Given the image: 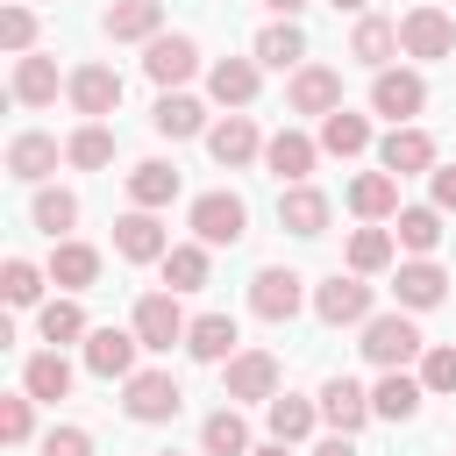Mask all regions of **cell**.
Segmentation results:
<instances>
[{"instance_id": "e0dca14e", "label": "cell", "mask_w": 456, "mask_h": 456, "mask_svg": "<svg viewBox=\"0 0 456 456\" xmlns=\"http://www.w3.org/2000/svg\"><path fill=\"white\" fill-rule=\"evenodd\" d=\"M100 28H107L114 43H157V36H164V0H114V7L100 14Z\"/></svg>"}, {"instance_id": "277c9868", "label": "cell", "mask_w": 456, "mask_h": 456, "mask_svg": "<svg viewBox=\"0 0 456 456\" xmlns=\"http://www.w3.org/2000/svg\"><path fill=\"white\" fill-rule=\"evenodd\" d=\"M128 328L142 335V349H171V342H185V335H192V321H185L178 292H142V299H135V321H128Z\"/></svg>"}, {"instance_id": "7a4b0ae2", "label": "cell", "mask_w": 456, "mask_h": 456, "mask_svg": "<svg viewBox=\"0 0 456 456\" xmlns=\"http://www.w3.org/2000/svg\"><path fill=\"white\" fill-rule=\"evenodd\" d=\"M121 406H128V420L157 428V420H171L185 406V392H178L171 370H135V378H121Z\"/></svg>"}, {"instance_id": "c3c4849f", "label": "cell", "mask_w": 456, "mask_h": 456, "mask_svg": "<svg viewBox=\"0 0 456 456\" xmlns=\"http://www.w3.org/2000/svg\"><path fill=\"white\" fill-rule=\"evenodd\" d=\"M435 207H442V214H456V164H449V171H435Z\"/></svg>"}, {"instance_id": "44dd1931", "label": "cell", "mask_w": 456, "mask_h": 456, "mask_svg": "<svg viewBox=\"0 0 456 456\" xmlns=\"http://www.w3.org/2000/svg\"><path fill=\"white\" fill-rule=\"evenodd\" d=\"M321 420H328L335 435H356V428L370 420V392H363L356 378H328V385H321Z\"/></svg>"}, {"instance_id": "60d3db41", "label": "cell", "mask_w": 456, "mask_h": 456, "mask_svg": "<svg viewBox=\"0 0 456 456\" xmlns=\"http://www.w3.org/2000/svg\"><path fill=\"white\" fill-rule=\"evenodd\" d=\"M64 164H78V171H100V164H114V135H107V121H86V128L64 142Z\"/></svg>"}, {"instance_id": "ab89813d", "label": "cell", "mask_w": 456, "mask_h": 456, "mask_svg": "<svg viewBox=\"0 0 456 456\" xmlns=\"http://www.w3.org/2000/svg\"><path fill=\"white\" fill-rule=\"evenodd\" d=\"M164 285H171V292H200V285H207V242H171Z\"/></svg>"}, {"instance_id": "d590c367", "label": "cell", "mask_w": 456, "mask_h": 456, "mask_svg": "<svg viewBox=\"0 0 456 456\" xmlns=\"http://www.w3.org/2000/svg\"><path fill=\"white\" fill-rule=\"evenodd\" d=\"M392 256H399L392 228H356V235H349V271H356V278H378V271H392Z\"/></svg>"}, {"instance_id": "d4e9b609", "label": "cell", "mask_w": 456, "mask_h": 456, "mask_svg": "<svg viewBox=\"0 0 456 456\" xmlns=\"http://www.w3.org/2000/svg\"><path fill=\"white\" fill-rule=\"evenodd\" d=\"M7 171H14L21 185H43V178L57 171V135H36V128L14 135V142H7Z\"/></svg>"}, {"instance_id": "e575fe53", "label": "cell", "mask_w": 456, "mask_h": 456, "mask_svg": "<svg viewBox=\"0 0 456 456\" xmlns=\"http://www.w3.org/2000/svg\"><path fill=\"white\" fill-rule=\"evenodd\" d=\"M392 242H399V249H413V256H428V249L442 242V207H399Z\"/></svg>"}, {"instance_id": "ba28073f", "label": "cell", "mask_w": 456, "mask_h": 456, "mask_svg": "<svg viewBox=\"0 0 456 456\" xmlns=\"http://www.w3.org/2000/svg\"><path fill=\"white\" fill-rule=\"evenodd\" d=\"M314 314H321L328 328H356V321H370V285H363L356 271H349V278L335 271V278L314 285Z\"/></svg>"}, {"instance_id": "7bdbcfd3", "label": "cell", "mask_w": 456, "mask_h": 456, "mask_svg": "<svg viewBox=\"0 0 456 456\" xmlns=\"http://www.w3.org/2000/svg\"><path fill=\"white\" fill-rule=\"evenodd\" d=\"M0 292H7V306H36V299H43V271H36L28 256H7V271H0Z\"/></svg>"}, {"instance_id": "d6a6232c", "label": "cell", "mask_w": 456, "mask_h": 456, "mask_svg": "<svg viewBox=\"0 0 456 456\" xmlns=\"http://www.w3.org/2000/svg\"><path fill=\"white\" fill-rule=\"evenodd\" d=\"M14 100H21V107H50V100H57V64L36 57V50L14 57Z\"/></svg>"}, {"instance_id": "5b68a950", "label": "cell", "mask_w": 456, "mask_h": 456, "mask_svg": "<svg viewBox=\"0 0 456 456\" xmlns=\"http://www.w3.org/2000/svg\"><path fill=\"white\" fill-rule=\"evenodd\" d=\"M399 50L420 57V64L449 57V50H456V14H442V7H413V14L399 21Z\"/></svg>"}, {"instance_id": "7c38bea8", "label": "cell", "mask_w": 456, "mask_h": 456, "mask_svg": "<svg viewBox=\"0 0 456 456\" xmlns=\"http://www.w3.org/2000/svg\"><path fill=\"white\" fill-rule=\"evenodd\" d=\"M135 349H142L135 328H93L86 335V370L93 378H135Z\"/></svg>"}, {"instance_id": "f1b7e54d", "label": "cell", "mask_w": 456, "mask_h": 456, "mask_svg": "<svg viewBox=\"0 0 456 456\" xmlns=\"http://www.w3.org/2000/svg\"><path fill=\"white\" fill-rule=\"evenodd\" d=\"M93 278H100V249H93V242H57V249H50V285L86 292Z\"/></svg>"}, {"instance_id": "4dcf8cb0", "label": "cell", "mask_w": 456, "mask_h": 456, "mask_svg": "<svg viewBox=\"0 0 456 456\" xmlns=\"http://www.w3.org/2000/svg\"><path fill=\"white\" fill-rule=\"evenodd\" d=\"M21 392L57 406V399L71 392V363H64V349H43V356H28V363H21Z\"/></svg>"}, {"instance_id": "ffe728a7", "label": "cell", "mask_w": 456, "mask_h": 456, "mask_svg": "<svg viewBox=\"0 0 456 456\" xmlns=\"http://www.w3.org/2000/svg\"><path fill=\"white\" fill-rule=\"evenodd\" d=\"M349 214L356 221H399V178L392 171H363V178H349Z\"/></svg>"}, {"instance_id": "bcb514c9", "label": "cell", "mask_w": 456, "mask_h": 456, "mask_svg": "<svg viewBox=\"0 0 456 456\" xmlns=\"http://www.w3.org/2000/svg\"><path fill=\"white\" fill-rule=\"evenodd\" d=\"M420 385H428V392H456V349H449V342L420 356Z\"/></svg>"}, {"instance_id": "2e32d148", "label": "cell", "mask_w": 456, "mask_h": 456, "mask_svg": "<svg viewBox=\"0 0 456 456\" xmlns=\"http://www.w3.org/2000/svg\"><path fill=\"white\" fill-rule=\"evenodd\" d=\"M392 292H399V306H406V314H428V306H442V299H449V271H442L435 256H413V264H399Z\"/></svg>"}, {"instance_id": "d6986e66", "label": "cell", "mask_w": 456, "mask_h": 456, "mask_svg": "<svg viewBox=\"0 0 456 456\" xmlns=\"http://www.w3.org/2000/svg\"><path fill=\"white\" fill-rule=\"evenodd\" d=\"M314 157H321V142L299 135V128H278V135L264 142V164H271V178H285V185H306Z\"/></svg>"}, {"instance_id": "74e56055", "label": "cell", "mask_w": 456, "mask_h": 456, "mask_svg": "<svg viewBox=\"0 0 456 456\" xmlns=\"http://www.w3.org/2000/svg\"><path fill=\"white\" fill-rule=\"evenodd\" d=\"M392 50H399V28H392V21H378V14H363V21H356V36H349V57H356V64H370V71H385V57H392Z\"/></svg>"}, {"instance_id": "8d00e7d4", "label": "cell", "mask_w": 456, "mask_h": 456, "mask_svg": "<svg viewBox=\"0 0 456 456\" xmlns=\"http://www.w3.org/2000/svg\"><path fill=\"white\" fill-rule=\"evenodd\" d=\"M36 335H43L50 349H64V342H86L93 328H86L78 299H50V306H36Z\"/></svg>"}, {"instance_id": "484cf974", "label": "cell", "mask_w": 456, "mask_h": 456, "mask_svg": "<svg viewBox=\"0 0 456 456\" xmlns=\"http://www.w3.org/2000/svg\"><path fill=\"white\" fill-rule=\"evenodd\" d=\"M128 200H135L142 214H157V207H171V200H178V171H171L164 157H142V164L128 171Z\"/></svg>"}, {"instance_id": "f35d334b", "label": "cell", "mask_w": 456, "mask_h": 456, "mask_svg": "<svg viewBox=\"0 0 456 456\" xmlns=\"http://www.w3.org/2000/svg\"><path fill=\"white\" fill-rule=\"evenodd\" d=\"M200 449H207V456H249V428H242V413H235V406L207 413V428H200Z\"/></svg>"}, {"instance_id": "f6af8a7d", "label": "cell", "mask_w": 456, "mask_h": 456, "mask_svg": "<svg viewBox=\"0 0 456 456\" xmlns=\"http://www.w3.org/2000/svg\"><path fill=\"white\" fill-rule=\"evenodd\" d=\"M0 43H7L14 57H28V50H36V14H28V7H0Z\"/></svg>"}, {"instance_id": "681fc988", "label": "cell", "mask_w": 456, "mask_h": 456, "mask_svg": "<svg viewBox=\"0 0 456 456\" xmlns=\"http://www.w3.org/2000/svg\"><path fill=\"white\" fill-rule=\"evenodd\" d=\"M314 456H356V442L349 435H328V442H314Z\"/></svg>"}, {"instance_id": "1f68e13d", "label": "cell", "mask_w": 456, "mask_h": 456, "mask_svg": "<svg viewBox=\"0 0 456 456\" xmlns=\"http://www.w3.org/2000/svg\"><path fill=\"white\" fill-rule=\"evenodd\" d=\"M299 57H306L299 21H271V28L256 36V64H271V71H299Z\"/></svg>"}, {"instance_id": "db71d44e", "label": "cell", "mask_w": 456, "mask_h": 456, "mask_svg": "<svg viewBox=\"0 0 456 456\" xmlns=\"http://www.w3.org/2000/svg\"><path fill=\"white\" fill-rule=\"evenodd\" d=\"M164 456H171V449H164Z\"/></svg>"}, {"instance_id": "cb8c5ba5", "label": "cell", "mask_w": 456, "mask_h": 456, "mask_svg": "<svg viewBox=\"0 0 456 456\" xmlns=\"http://www.w3.org/2000/svg\"><path fill=\"white\" fill-rule=\"evenodd\" d=\"M150 128H157V135H171V142H185V135H207V107H200L192 93H164V100L150 107Z\"/></svg>"}, {"instance_id": "52a82bcc", "label": "cell", "mask_w": 456, "mask_h": 456, "mask_svg": "<svg viewBox=\"0 0 456 456\" xmlns=\"http://www.w3.org/2000/svg\"><path fill=\"white\" fill-rule=\"evenodd\" d=\"M306 278L299 271H285V264H271V271H256L249 278V314L256 321H292L299 306H306V292H299Z\"/></svg>"}, {"instance_id": "ee69618b", "label": "cell", "mask_w": 456, "mask_h": 456, "mask_svg": "<svg viewBox=\"0 0 456 456\" xmlns=\"http://www.w3.org/2000/svg\"><path fill=\"white\" fill-rule=\"evenodd\" d=\"M28 406H36L28 392L0 399V442H7V449H21V442H28V428H36V413H28Z\"/></svg>"}, {"instance_id": "b9f144b4", "label": "cell", "mask_w": 456, "mask_h": 456, "mask_svg": "<svg viewBox=\"0 0 456 456\" xmlns=\"http://www.w3.org/2000/svg\"><path fill=\"white\" fill-rule=\"evenodd\" d=\"M28 221H36V228H43L50 242H57V235H64V228L78 221V200H71L64 185H43V192H36V207H28Z\"/></svg>"}, {"instance_id": "f5cc1de1", "label": "cell", "mask_w": 456, "mask_h": 456, "mask_svg": "<svg viewBox=\"0 0 456 456\" xmlns=\"http://www.w3.org/2000/svg\"><path fill=\"white\" fill-rule=\"evenodd\" d=\"M328 7H342V14H363V7H370V0H328Z\"/></svg>"}, {"instance_id": "4fadbf2b", "label": "cell", "mask_w": 456, "mask_h": 456, "mask_svg": "<svg viewBox=\"0 0 456 456\" xmlns=\"http://www.w3.org/2000/svg\"><path fill=\"white\" fill-rule=\"evenodd\" d=\"M285 100H292V114H335L342 107V71H328V64H299L292 71V86H285Z\"/></svg>"}, {"instance_id": "4316f807", "label": "cell", "mask_w": 456, "mask_h": 456, "mask_svg": "<svg viewBox=\"0 0 456 456\" xmlns=\"http://www.w3.org/2000/svg\"><path fill=\"white\" fill-rule=\"evenodd\" d=\"M278 228H292V235H321V228H328V192H314V185H285V192H278Z\"/></svg>"}, {"instance_id": "9a60e30c", "label": "cell", "mask_w": 456, "mask_h": 456, "mask_svg": "<svg viewBox=\"0 0 456 456\" xmlns=\"http://www.w3.org/2000/svg\"><path fill=\"white\" fill-rule=\"evenodd\" d=\"M114 249H121L128 264H164V256H171V235H164V221H157V214H142V207H135V214H121V221H114Z\"/></svg>"}, {"instance_id": "f546056e", "label": "cell", "mask_w": 456, "mask_h": 456, "mask_svg": "<svg viewBox=\"0 0 456 456\" xmlns=\"http://www.w3.org/2000/svg\"><path fill=\"white\" fill-rule=\"evenodd\" d=\"M235 342H242V335H235V321H228V314H200V321H192V335H185V349H192L200 363H228V356H242Z\"/></svg>"}, {"instance_id": "7dc6e473", "label": "cell", "mask_w": 456, "mask_h": 456, "mask_svg": "<svg viewBox=\"0 0 456 456\" xmlns=\"http://www.w3.org/2000/svg\"><path fill=\"white\" fill-rule=\"evenodd\" d=\"M43 456H93V435L86 428H50L43 435Z\"/></svg>"}, {"instance_id": "816d5d0a", "label": "cell", "mask_w": 456, "mask_h": 456, "mask_svg": "<svg viewBox=\"0 0 456 456\" xmlns=\"http://www.w3.org/2000/svg\"><path fill=\"white\" fill-rule=\"evenodd\" d=\"M249 456H292V442H264V449H249Z\"/></svg>"}, {"instance_id": "5bb4252c", "label": "cell", "mask_w": 456, "mask_h": 456, "mask_svg": "<svg viewBox=\"0 0 456 456\" xmlns=\"http://www.w3.org/2000/svg\"><path fill=\"white\" fill-rule=\"evenodd\" d=\"M207 150H214V164H221V171H242V164H256V157H264V135H256V121H249V114H228V121H214V128H207Z\"/></svg>"}, {"instance_id": "6da1fadb", "label": "cell", "mask_w": 456, "mask_h": 456, "mask_svg": "<svg viewBox=\"0 0 456 456\" xmlns=\"http://www.w3.org/2000/svg\"><path fill=\"white\" fill-rule=\"evenodd\" d=\"M363 356H370L378 370H406L413 356H428V342H420V328H413L406 314H370V321H363Z\"/></svg>"}, {"instance_id": "30bf717a", "label": "cell", "mask_w": 456, "mask_h": 456, "mask_svg": "<svg viewBox=\"0 0 456 456\" xmlns=\"http://www.w3.org/2000/svg\"><path fill=\"white\" fill-rule=\"evenodd\" d=\"M221 399H278V356L271 349H242L221 370Z\"/></svg>"}, {"instance_id": "7402d4cb", "label": "cell", "mask_w": 456, "mask_h": 456, "mask_svg": "<svg viewBox=\"0 0 456 456\" xmlns=\"http://www.w3.org/2000/svg\"><path fill=\"white\" fill-rule=\"evenodd\" d=\"M420 399H428V385L406 378V370H385V378L370 385V413H378V420H413Z\"/></svg>"}, {"instance_id": "836d02e7", "label": "cell", "mask_w": 456, "mask_h": 456, "mask_svg": "<svg viewBox=\"0 0 456 456\" xmlns=\"http://www.w3.org/2000/svg\"><path fill=\"white\" fill-rule=\"evenodd\" d=\"M321 150H328V157H363V150H370V121L349 114V107H335V114L321 121Z\"/></svg>"}, {"instance_id": "ac0fdd59", "label": "cell", "mask_w": 456, "mask_h": 456, "mask_svg": "<svg viewBox=\"0 0 456 456\" xmlns=\"http://www.w3.org/2000/svg\"><path fill=\"white\" fill-rule=\"evenodd\" d=\"M378 164H385L392 178H413V171H435V135H428V128H392V135L378 142Z\"/></svg>"}, {"instance_id": "8fae6325", "label": "cell", "mask_w": 456, "mask_h": 456, "mask_svg": "<svg viewBox=\"0 0 456 456\" xmlns=\"http://www.w3.org/2000/svg\"><path fill=\"white\" fill-rule=\"evenodd\" d=\"M142 71H150L164 93H178V86L200 71V43H192V36H157V43H142Z\"/></svg>"}, {"instance_id": "603a6c76", "label": "cell", "mask_w": 456, "mask_h": 456, "mask_svg": "<svg viewBox=\"0 0 456 456\" xmlns=\"http://www.w3.org/2000/svg\"><path fill=\"white\" fill-rule=\"evenodd\" d=\"M264 420H271V442H306V435H314V420H321V399L278 392V399H264Z\"/></svg>"}, {"instance_id": "8992f818", "label": "cell", "mask_w": 456, "mask_h": 456, "mask_svg": "<svg viewBox=\"0 0 456 456\" xmlns=\"http://www.w3.org/2000/svg\"><path fill=\"white\" fill-rule=\"evenodd\" d=\"M242 228H249V207H242L235 192H200V200H192V235H200L207 249L242 242Z\"/></svg>"}, {"instance_id": "9c48e42d", "label": "cell", "mask_w": 456, "mask_h": 456, "mask_svg": "<svg viewBox=\"0 0 456 456\" xmlns=\"http://www.w3.org/2000/svg\"><path fill=\"white\" fill-rule=\"evenodd\" d=\"M64 93H71V107H78L86 121H107V114L121 107V71H114V64H78V71L64 78Z\"/></svg>"}, {"instance_id": "3957f363", "label": "cell", "mask_w": 456, "mask_h": 456, "mask_svg": "<svg viewBox=\"0 0 456 456\" xmlns=\"http://www.w3.org/2000/svg\"><path fill=\"white\" fill-rule=\"evenodd\" d=\"M370 107H378L392 128H413V114L428 107V78H420V71H392V64H385V71L370 78Z\"/></svg>"}, {"instance_id": "f907efd6", "label": "cell", "mask_w": 456, "mask_h": 456, "mask_svg": "<svg viewBox=\"0 0 456 456\" xmlns=\"http://www.w3.org/2000/svg\"><path fill=\"white\" fill-rule=\"evenodd\" d=\"M264 7H271V14H278V21H292V14H299V7H306V0H264Z\"/></svg>"}, {"instance_id": "83f0119b", "label": "cell", "mask_w": 456, "mask_h": 456, "mask_svg": "<svg viewBox=\"0 0 456 456\" xmlns=\"http://www.w3.org/2000/svg\"><path fill=\"white\" fill-rule=\"evenodd\" d=\"M207 93H214L221 107H249V100H256V57H221V64L207 71Z\"/></svg>"}]
</instances>
